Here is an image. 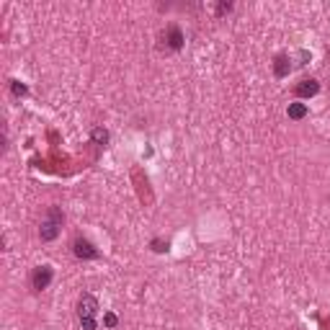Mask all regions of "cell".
I'll list each match as a JSON object with an SVG mask.
<instances>
[{
	"instance_id": "5",
	"label": "cell",
	"mask_w": 330,
	"mask_h": 330,
	"mask_svg": "<svg viewBox=\"0 0 330 330\" xmlns=\"http://www.w3.org/2000/svg\"><path fill=\"white\" fill-rule=\"evenodd\" d=\"M162 39H165V47H168L171 52H181L183 44H186V36H183L181 26L178 24H171L168 29L162 31Z\"/></svg>"
},
{
	"instance_id": "9",
	"label": "cell",
	"mask_w": 330,
	"mask_h": 330,
	"mask_svg": "<svg viewBox=\"0 0 330 330\" xmlns=\"http://www.w3.org/2000/svg\"><path fill=\"white\" fill-rule=\"evenodd\" d=\"M90 142L98 144V147H106V144L111 142V134H108L106 126H93V129H90Z\"/></svg>"
},
{
	"instance_id": "2",
	"label": "cell",
	"mask_w": 330,
	"mask_h": 330,
	"mask_svg": "<svg viewBox=\"0 0 330 330\" xmlns=\"http://www.w3.org/2000/svg\"><path fill=\"white\" fill-rule=\"evenodd\" d=\"M98 309H101V304H98L96 294L83 291L78 299V320H80L83 330H98Z\"/></svg>"
},
{
	"instance_id": "3",
	"label": "cell",
	"mask_w": 330,
	"mask_h": 330,
	"mask_svg": "<svg viewBox=\"0 0 330 330\" xmlns=\"http://www.w3.org/2000/svg\"><path fill=\"white\" fill-rule=\"evenodd\" d=\"M72 255L78 261H98L101 258V250L88 240V237H75L72 240Z\"/></svg>"
},
{
	"instance_id": "13",
	"label": "cell",
	"mask_w": 330,
	"mask_h": 330,
	"mask_svg": "<svg viewBox=\"0 0 330 330\" xmlns=\"http://www.w3.org/2000/svg\"><path fill=\"white\" fill-rule=\"evenodd\" d=\"M232 11V3H219L217 6V16H225V13H230Z\"/></svg>"
},
{
	"instance_id": "1",
	"label": "cell",
	"mask_w": 330,
	"mask_h": 330,
	"mask_svg": "<svg viewBox=\"0 0 330 330\" xmlns=\"http://www.w3.org/2000/svg\"><path fill=\"white\" fill-rule=\"evenodd\" d=\"M62 225H65V212H62L60 207H47L42 222H39V237H42V243L57 240L60 232H62Z\"/></svg>"
},
{
	"instance_id": "7",
	"label": "cell",
	"mask_w": 330,
	"mask_h": 330,
	"mask_svg": "<svg viewBox=\"0 0 330 330\" xmlns=\"http://www.w3.org/2000/svg\"><path fill=\"white\" fill-rule=\"evenodd\" d=\"M291 70H294V57H291V54H279V57L273 60V75L279 80H284Z\"/></svg>"
},
{
	"instance_id": "12",
	"label": "cell",
	"mask_w": 330,
	"mask_h": 330,
	"mask_svg": "<svg viewBox=\"0 0 330 330\" xmlns=\"http://www.w3.org/2000/svg\"><path fill=\"white\" fill-rule=\"evenodd\" d=\"M119 325V317L114 312H103V327H116Z\"/></svg>"
},
{
	"instance_id": "4",
	"label": "cell",
	"mask_w": 330,
	"mask_h": 330,
	"mask_svg": "<svg viewBox=\"0 0 330 330\" xmlns=\"http://www.w3.org/2000/svg\"><path fill=\"white\" fill-rule=\"evenodd\" d=\"M52 281H54V268H52L49 263H42V266L34 268V273H31V289H34V291L49 289Z\"/></svg>"
},
{
	"instance_id": "6",
	"label": "cell",
	"mask_w": 330,
	"mask_h": 330,
	"mask_svg": "<svg viewBox=\"0 0 330 330\" xmlns=\"http://www.w3.org/2000/svg\"><path fill=\"white\" fill-rule=\"evenodd\" d=\"M320 93V83L315 78H304L294 85V96L297 98H315Z\"/></svg>"
},
{
	"instance_id": "10",
	"label": "cell",
	"mask_w": 330,
	"mask_h": 330,
	"mask_svg": "<svg viewBox=\"0 0 330 330\" xmlns=\"http://www.w3.org/2000/svg\"><path fill=\"white\" fill-rule=\"evenodd\" d=\"M11 93L16 98H24V96H29V85L21 83V80H11Z\"/></svg>"
},
{
	"instance_id": "8",
	"label": "cell",
	"mask_w": 330,
	"mask_h": 330,
	"mask_svg": "<svg viewBox=\"0 0 330 330\" xmlns=\"http://www.w3.org/2000/svg\"><path fill=\"white\" fill-rule=\"evenodd\" d=\"M307 114H309V108H307V103H302V101L289 103V108H286V116H289L291 121H302Z\"/></svg>"
},
{
	"instance_id": "11",
	"label": "cell",
	"mask_w": 330,
	"mask_h": 330,
	"mask_svg": "<svg viewBox=\"0 0 330 330\" xmlns=\"http://www.w3.org/2000/svg\"><path fill=\"white\" fill-rule=\"evenodd\" d=\"M150 248H152V253H168V250H171V243H168V240H160V237H155V240L150 243Z\"/></svg>"
}]
</instances>
